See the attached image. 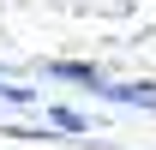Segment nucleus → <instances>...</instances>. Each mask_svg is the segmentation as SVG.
<instances>
[{
    "label": "nucleus",
    "instance_id": "nucleus-1",
    "mask_svg": "<svg viewBox=\"0 0 156 150\" xmlns=\"http://www.w3.org/2000/svg\"><path fill=\"white\" fill-rule=\"evenodd\" d=\"M90 96L120 102V108H156V78H126V84H108V78H102Z\"/></svg>",
    "mask_w": 156,
    "mask_h": 150
},
{
    "label": "nucleus",
    "instance_id": "nucleus-2",
    "mask_svg": "<svg viewBox=\"0 0 156 150\" xmlns=\"http://www.w3.org/2000/svg\"><path fill=\"white\" fill-rule=\"evenodd\" d=\"M42 78H54V84H84V90H96V84H102V72H96V66H84V60H48Z\"/></svg>",
    "mask_w": 156,
    "mask_h": 150
},
{
    "label": "nucleus",
    "instance_id": "nucleus-3",
    "mask_svg": "<svg viewBox=\"0 0 156 150\" xmlns=\"http://www.w3.org/2000/svg\"><path fill=\"white\" fill-rule=\"evenodd\" d=\"M48 126H60V132H84L90 120H84L78 108H48Z\"/></svg>",
    "mask_w": 156,
    "mask_h": 150
}]
</instances>
